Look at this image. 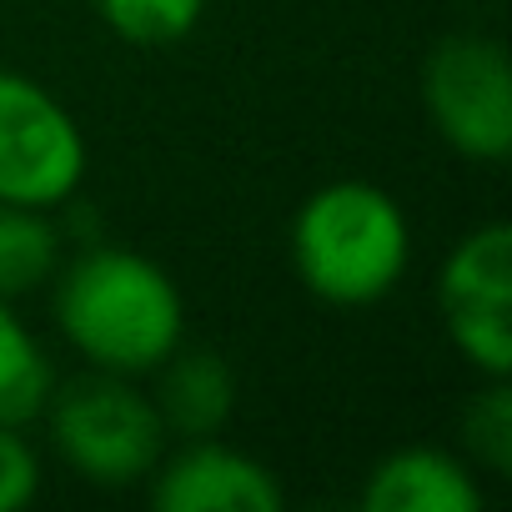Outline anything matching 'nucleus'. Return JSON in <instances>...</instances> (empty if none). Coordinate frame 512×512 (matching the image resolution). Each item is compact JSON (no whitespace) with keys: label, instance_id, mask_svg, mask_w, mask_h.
<instances>
[{"label":"nucleus","instance_id":"f257e3e1","mask_svg":"<svg viewBox=\"0 0 512 512\" xmlns=\"http://www.w3.org/2000/svg\"><path fill=\"white\" fill-rule=\"evenodd\" d=\"M56 322L96 372L146 377L181 347L186 302L151 256L91 246L56 287Z\"/></svg>","mask_w":512,"mask_h":512},{"label":"nucleus","instance_id":"f03ea898","mask_svg":"<svg viewBox=\"0 0 512 512\" xmlns=\"http://www.w3.org/2000/svg\"><path fill=\"white\" fill-rule=\"evenodd\" d=\"M412 262V231L392 191L372 181H332L312 191L292 221V267L327 307L382 302Z\"/></svg>","mask_w":512,"mask_h":512},{"label":"nucleus","instance_id":"7ed1b4c3","mask_svg":"<svg viewBox=\"0 0 512 512\" xmlns=\"http://www.w3.org/2000/svg\"><path fill=\"white\" fill-rule=\"evenodd\" d=\"M46 417L56 452L96 487H131L161 462V412L146 392L131 387V377H76L71 387L51 392Z\"/></svg>","mask_w":512,"mask_h":512},{"label":"nucleus","instance_id":"20e7f679","mask_svg":"<svg viewBox=\"0 0 512 512\" xmlns=\"http://www.w3.org/2000/svg\"><path fill=\"white\" fill-rule=\"evenodd\" d=\"M86 176V136L36 81L0 71V201L51 211Z\"/></svg>","mask_w":512,"mask_h":512},{"label":"nucleus","instance_id":"39448f33","mask_svg":"<svg viewBox=\"0 0 512 512\" xmlns=\"http://www.w3.org/2000/svg\"><path fill=\"white\" fill-rule=\"evenodd\" d=\"M422 101L442 141L467 161H507L512 151V71L487 36H447L422 66Z\"/></svg>","mask_w":512,"mask_h":512},{"label":"nucleus","instance_id":"423d86ee","mask_svg":"<svg viewBox=\"0 0 512 512\" xmlns=\"http://www.w3.org/2000/svg\"><path fill=\"white\" fill-rule=\"evenodd\" d=\"M442 327L452 347L482 372H512V226L487 221L467 231L437 277Z\"/></svg>","mask_w":512,"mask_h":512},{"label":"nucleus","instance_id":"0eeeda50","mask_svg":"<svg viewBox=\"0 0 512 512\" xmlns=\"http://www.w3.org/2000/svg\"><path fill=\"white\" fill-rule=\"evenodd\" d=\"M161 512H282V482L267 462L216 437H191L151 482Z\"/></svg>","mask_w":512,"mask_h":512},{"label":"nucleus","instance_id":"6e6552de","mask_svg":"<svg viewBox=\"0 0 512 512\" xmlns=\"http://www.w3.org/2000/svg\"><path fill=\"white\" fill-rule=\"evenodd\" d=\"M367 512H477L482 487L442 447H402L367 472L362 487Z\"/></svg>","mask_w":512,"mask_h":512},{"label":"nucleus","instance_id":"1a4fd4ad","mask_svg":"<svg viewBox=\"0 0 512 512\" xmlns=\"http://www.w3.org/2000/svg\"><path fill=\"white\" fill-rule=\"evenodd\" d=\"M161 387H156V412L166 432L191 437H216L236 407V377L226 367V357H216L211 347H176L161 367Z\"/></svg>","mask_w":512,"mask_h":512},{"label":"nucleus","instance_id":"9d476101","mask_svg":"<svg viewBox=\"0 0 512 512\" xmlns=\"http://www.w3.org/2000/svg\"><path fill=\"white\" fill-rule=\"evenodd\" d=\"M56 392L51 362L26 332V322L0 302V427H26L46 412Z\"/></svg>","mask_w":512,"mask_h":512},{"label":"nucleus","instance_id":"9b49d317","mask_svg":"<svg viewBox=\"0 0 512 512\" xmlns=\"http://www.w3.org/2000/svg\"><path fill=\"white\" fill-rule=\"evenodd\" d=\"M61 267V231L36 206L0 201V302L26 297Z\"/></svg>","mask_w":512,"mask_h":512},{"label":"nucleus","instance_id":"f8f14e48","mask_svg":"<svg viewBox=\"0 0 512 512\" xmlns=\"http://www.w3.org/2000/svg\"><path fill=\"white\" fill-rule=\"evenodd\" d=\"M96 11L131 46H171L196 31L206 0H96Z\"/></svg>","mask_w":512,"mask_h":512},{"label":"nucleus","instance_id":"ddd939ff","mask_svg":"<svg viewBox=\"0 0 512 512\" xmlns=\"http://www.w3.org/2000/svg\"><path fill=\"white\" fill-rule=\"evenodd\" d=\"M462 442L472 447V457L487 472H497V477L512 472V392H507V377H487V387L467 402Z\"/></svg>","mask_w":512,"mask_h":512},{"label":"nucleus","instance_id":"4468645a","mask_svg":"<svg viewBox=\"0 0 512 512\" xmlns=\"http://www.w3.org/2000/svg\"><path fill=\"white\" fill-rule=\"evenodd\" d=\"M41 492V457L21 427H0V512H21Z\"/></svg>","mask_w":512,"mask_h":512}]
</instances>
